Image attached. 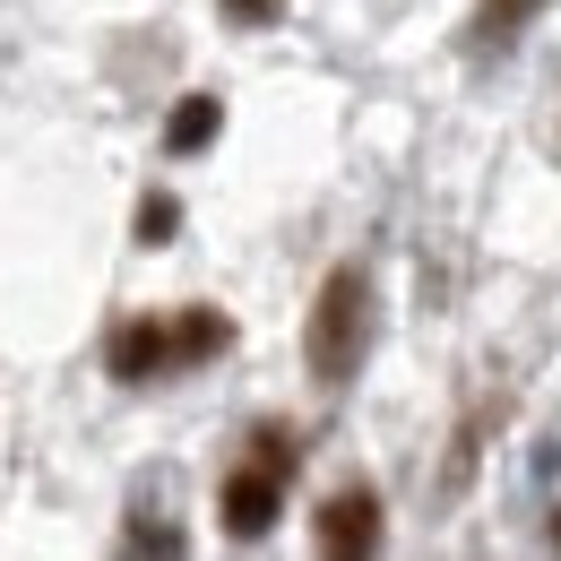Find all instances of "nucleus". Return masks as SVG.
I'll return each mask as SVG.
<instances>
[{
    "label": "nucleus",
    "mask_w": 561,
    "mask_h": 561,
    "mask_svg": "<svg viewBox=\"0 0 561 561\" xmlns=\"http://www.w3.org/2000/svg\"><path fill=\"white\" fill-rule=\"evenodd\" d=\"M371 354V268H329L311 294V320H302V363L320 389H346Z\"/></svg>",
    "instance_id": "nucleus-1"
},
{
    "label": "nucleus",
    "mask_w": 561,
    "mask_h": 561,
    "mask_svg": "<svg viewBox=\"0 0 561 561\" xmlns=\"http://www.w3.org/2000/svg\"><path fill=\"white\" fill-rule=\"evenodd\" d=\"M320 561H380V536H389V510L371 484H337L320 501Z\"/></svg>",
    "instance_id": "nucleus-2"
},
{
    "label": "nucleus",
    "mask_w": 561,
    "mask_h": 561,
    "mask_svg": "<svg viewBox=\"0 0 561 561\" xmlns=\"http://www.w3.org/2000/svg\"><path fill=\"white\" fill-rule=\"evenodd\" d=\"M277 510H285V476H268V467H233L216 484V518H225L233 545H260L277 527Z\"/></svg>",
    "instance_id": "nucleus-3"
},
{
    "label": "nucleus",
    "mask_w": 561,
    "mask_h": 561,
    "mask_svg": "<svg viewBox=\"0 0 561 561\" xmlns=\"http://www.w3.org/2000/svg\"><path fill=\"white\" fill-rule=\"evenodd\" d=\"M104 371H113L122 389L164 380V371H173V337H164V320H122V329H113V346H104Z\"/></svg>",
    "instance_id": "nucleus-4"
},
{
    "label": "nucleus",
    "mask_w": 561,
    "mask_h": 561,
    "mask_svg": "<svg viewBox=\"0 0 561 561\" xmlns=\"http://www.w3.org/2000/svg\"><path fill=\"white\" fill-rule=\"evenodd\" d=\"M164 337H173V371H199V363H216V354L233 346V320L225 311H182V320H164Z\"/></svg>",
    "instance_id": "nucleus-5"
},
{
    "label": "nucleus",
    "mask_w": 561,
    "mask_h": 561,
    "mask_svg": "<svg viewBox=\"0 0 561 561\" xmlns=\"http://www.w3.org/2000/svg\"><path fill=\"white\" fill-rule=\"evenodd\" d=\"M216 130H225V104L216 95H182L173 122H164V156H199V147H216Z\"/></svg>",
    "instance_id": "nucleus-6"
},
{
    "label": "nucleus",
    "mask_w": 561,
    "mask_h": 561,
    "mask_svg": "<svg viewBox=\"0 0 561 561\" xmlns=\"http://www.w3.org/2000/svg\"><path fill=\"white\" fill-rule=\"evenodd\" d=\"M536 9H545V0H484V9H476V44H484V53H501V44H510Z\"/></svg>",
    "instance_id": "nucleus-7"
},
{
    "label": "nucleus",
    "mask_w": 561,
    "mask_h": 561,
    "mask_svg": "<svg viewBox=\"0 0 561 561\" xmlns=\"http://www.w3.org/2000/svg\"><path fill=\"white\" fill-rule=\"evenodd\" d=\"M173 233H182V199H173V191H147V199H139V242H147V251H164Z\"/></svg>",
    "instance_id": "nucleus-8"
},
{
    "label": "nucleus",
    "mask_w": 561,
    "mask_h": 561,
    "mask_svg": "<svg viewBox=\"0 0 561 561\" xmlns=\"http://www.w3.org/2000/svg\"><path fill=\"white\" fill-rule=\"evenodd\" d=\"M225 9V26H277L285 18V0H216Z\"/></svg>",
    "instance_id": "nucleus-9"
},
{
    "label": "nucleus",
    "mask_w": 561,
    "mask_h": 561,
    "mask_svg": "<svg viewBox=\"0 0 561 561\" xmlns=\"http://www.w3.org/2000/svg\"><path fill=\"white\" fill-rule=\"evenodd\" d=\"M553 545H561V518H553Z\"/></svg>",
    "instance_id": "nucleus-10"
}]
</instances>
